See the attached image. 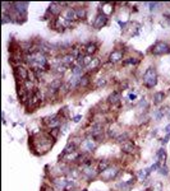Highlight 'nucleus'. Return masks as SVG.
<instances>
[{"label": "nucleus", "mask_w": 170, "mask_h": 191, "mask_svg": "<svg viewBox=\"0 0 170 191\" xmlns=\"http://www.w3.org/2000/svg\"><path fill=\"white\" fill-rule=\"evenodd\" d=\"M54 141H55V139L49 133H39L37 135H33L32 140L29 139V144L32 143V150L35 153L36 150H39L37 154L42 156L51 149L54 145Z\"/></svg>", "instance_id": "nucleus-1"}, {"label": "nucleus", "mask_w": 170, "mask_h": 191, "mask_svg": "<svg viewBox=\"0 0 170 191\" xmlns=\"http://www.w3.org/2000/svg\"><path fill=\"white\" fill-rule=\"evenodd\" d=\"M142 79H143V85L146 88H148V89L154 88L157 84V73H156L155 68H148V69L144 71Z\"/></svg>", "instance_id": "nucleus-2"}, {"label": "nucleus", "mask_w": 170, "mask_h": 191, "mask_svg": "<svg viewBox=\"0 0 170 191\" xmlns=\"http://www.w3.org/2000/svg\"><path fill=\"white\" fill-rule=\"evenodd\" d=\"M120 172H121V171H120V168H119V166L113 164V166H110V167H109L107 170H105L104 172H101L100 177H101L105 182H109V181H113V180H118Z\"/></svg>", "instance_id": "nucleus-3"}, {"label": "nucleus", "mask_w": 170, "mask_h": 191, "mask_svg": "<svg viewBox=\"0 0 170 191\" xmlns=\"http://www.w3.org/2000/svg\"><path fill=\"white\" fill-rule=\"evenodd\" d=\"M42 122L45 124V126L47 129H58V127H62L63 125V119L60 117V116L58 114L55 115H50V116H46V117H44V120H42Z\"/></svg>", "instance_id": "nucleus-4"}, {"label": "nucleus", "mask_w": 170, "mask_h": 191, "mask_svg": "<svg viewBox=\"0 0 170 191\" xmlns=\"http://www.w3.org/2000/svg\"><path fill=\"white\" fill-rule=\"evenodd\" d=\"M151 54L152 55H168V54H170V45L165 41H157L151 47Z\"/></svg>", "instance_id": "nucleus-5"}, {"label": "nucleus", "mask_w": 170, "mask_h": 191, "mask_svg": "<svg viewBox=\"0 0 170 191\" xmlns=\"http://www.w3.org/2000/svg\"><path fill=\"white\" fill-rule=\"evenodd\" d=\"M97 145H99V143H97L93 138L87 137L86 139L82 141V144H81L82 153H91V152H93V150H96Z\"/></svg>", "instance_id": "nucleus-6"}, {"label": "nucleus", "mask_w": 170, "mask_h": 191, "mask_svg": "<svg viewBox=\"0 0 170 191\" xmlns=\"http://www.w3.org/2000/svg\"><path fill=\"white\" fill-rule=\"evenodd\" d=\"M82 170V175L83 177L86 178V180L91 181V180H95L96 177H99L100 176V172L97 168H95L93 166H91V167H81Z\"/></svg>", "instance_id": "nucleus-7"}, {"label": "nucleus", "mask_w": 170, "mask_h": 191, "mask_svg": "<svg viewBox=\"0 0 170 191\" xmlns=\"http://www.w3.org/2000/svg\"><path fill=\"white\" fill-rule=\"evenodd\" d=\"M28 71L29 69H26L23 65H19V66H17L14 68V77L17 79V82H26L27 79H28Z\"/></svg>", "instance_id": "nucleus-8"}, {"label": "nucleus", "mask_w": 170, "mask_h": 191, "mask_svg": "<svg viewBox=\"0 0 170 191\" xmlns=\"http://www.w3.org/2000/svg\"><path fill=\"white\" fill-rule=\"evenodd\" d=\"M123 59H124V50H120V48H115L109 55V63L110 64H118Z\"/></svg>", "instance_id": "nucleus-9"}, {"label": "nucleus", "mask_w": 170, "mask_h": 191, "mask_svg": "<svg viewBox=\"0 0 170 191\" xmlns=\"http://www.w3.org/2000/svg\"><path fill=\"white\" fill-rule=\"evenodd\" d=\"M120 148H121V152L127 153V154H129V156H133L134 153H137V147L131 140H127L124 143H121Z\"/></svg>", "instance_id": "nucleus-10"}, {"label": "nucleus", "mask_w": 170, "mask_h": 191, "mask_svg": "<svg viewBox=\"0 0 170 191\" xmlns=\"http://www.w3.org/2000/svg\"><path fill=\"white\" fill-rule=\"evenodd\" d=\"M106 23H107V15L102 14V13H99V14L96 15L95 21L92 23V26H93L95 29H101L102 27L106 26Z\"/></svg>", "instance_id": "nucleus-11"}, {"label": "nucleus", "mask_w": 170, "mask_h": 191, "mask_svg": "<svg viewBox=\"0 0 170 191\" xmlns=\"http://www.w3.org/2000/svg\"><path fill=\"white\" fill-rule=\"evenodd\" d=\"M134 183H136V177L131 178L128 181H119L117 183V189L119 191H131L132 187L134 186Z\"/></svg>", "instance_id": "nucleus-12"}, {"label": "nucleus", "mask_w": 170, "mask_h": 191, "mask_svg": "<svg viewBox=\"0 0 170 191\" xmlns=\"http://www.w3.org/2000/svg\"><path fill=\"white\" fill-rule=\"evenodd\" d=\"M62 17L64 18V19L69 21V22H74V21L78 19V18H77V13H76V9L74 8H70V7L64 8L63 13H62Z\"/></svg>", "instance_id": "nucleus-13"}, {"label": "nucleus", "mask_w": 170, "mask_h": 191, "mask_svg": "<svg viewBox=\"0 0 170 191\" xmlns=\"http://www.w3.org/2000/svg\"><path fill=\"white\" fill-rule=\"evenodd\" d=\"M76 61H77V59L73 56L72 54H66V55H64V56L59 60V63L62 64V65H64L65 68H70V66H74Z\"/></svg>", "instance_id": "nucleus-14"}, {"label": "nucleus", "mask_w": 170, "mask_h": 191, "mask_svg": "<svg viewBox=\"0 0 170 191\" xmlns=\"http://www.w3.org/2000/svg\"><path fill=\"white\" fill-rule=\"evenodd\" d=\"M100 66H101V60H100L99 58H93L92 61L90 63V65L86 68V71H87L88 74L95 73L96 70H99V69H100Z\"/></svg>", "instance_id": "nucleus-15"}, {"label": "nucleus", "mask_w": 170, "mask_h": 191, "mask_svg": "<svg viewBox=\"0 0 170 191\" xmlns=\"http://www.w3.org/2000/svg\"><path fill=\"white\" fill-rule=\"evenodd\" d=\"M120 100H121V94H120V92L119 91H115V92H113V93L107 97V103L109 104H118L119 102H120Z\"/></svg>", "instance_id": "nucleus-16"}, {"label": "nucleus", "mask_w": 170, "mask_h": 191, "mask_svg": "<svg viewBox=\"0 0 170 191\" xmlns=\"http://www.w3.org/2000/svg\"><path fill=\"white\" fill-rule=\"evenodd\" d=\"M83 51H84V55H90V56H92V55L97 51V45L95 42H90L87 44L86 46L83 47Z\"/></svg>", "instance_id": "nucleus-17"}, {"label": "nucleus", "mask_w": 170, "mask_h": 191, "mask_svg": "<svg viewBox=\"0 0 170 191\" xmlns=\"http://www.w3.org/2000/svg\"><path fill=\"white\" fill-rule=\"evenodd\" d=\"M111 166V162H110V159H101V161L97 162V170H99V172L101 173V172H104L105 170H107L109 167Z\"/></svg>", "instance_id": "nucleus-18"}, {"label": "nucleus", "mask_w": 170, "mask_h": 191, "mask_svg": "<svg viewBox=\"0 0 170 191\" xmlns=\"http://www.w3.org/2000/svg\"><path fill=\"white\" fill-rule=\"evenodd\" d=\"M150 173H151L150 168H146V170H141V171H138V173H137L138 181H139V182H144V181H146V178L148 177V175H150Z\"/></svg>", "instance_id": "nucleus-19"}, {"label": "nucleus", "mask_w": 170, "mask_h": 191, "mask_svg": "<svg viewBox=\"0 0 170 191\" xmlns=\"http://www.w3.org/2000/svg\"><path fill=\"white\" fill-rule=\"evenodd\" d=\"M90 83H91V74L86 73V74H84V75L81 78L80 88H86V87H88V85H90Z\"/></svg>", "instance_id": "nucleus-20"}, {"label": "nucleus", "mask_w": 170, "mask_h": 191, "mask_svg": "<svg viewBox=\"0 0 170 191\" xmlns=\"http://www.w3.org/2000/svg\"><path fill=\"white\" fill-rule=\"evenodd\" d=\"M164 115H168V108H159L154 112V119L156 121H160L164 117Z\"/></svg>", "instance_id": "nucleus-21"}, {"label": "nucleus", "mask_w": 170, "mask_h": 191, "mask_svg": "<svg viewBox=\"0 0 170 191\" xmlns=\"http://www.w3.org/2000/svg\"><path fill=\"white\" fill-rule=\"evenodd\" d=\"M164 98H165V93H164V92H155L154 97H152L154 104H160L164 101Z\"/></svg>", "instance_id": "nucleus-22"}, {"label": "nucleus", "mask_w": 170, "mask_h": 191, "mask_svg": "<svg viewBox=\"0 0 170 191\" xmlns=\"http://www.w3.org/2000/svg\"><path fill=\"white\" fill-rule=\"evenodd\" d=\"M74 9H76V13H77V18H78V19H84V18L87 17L86 8L78 7V8H74Z\"/></svg>", "instance_id": "nucleus-23"}, {"label": "nucleus", "mask_w": 170, "mask_h": 191, "mask_svg": "<svg viewBox=\"0 0 170 191\" xmlns=\"http://www.w3.org/2000/svg\"><path fill=\"white\" fill-rule=\"evenodd\" d=\"M156 157H157V159H159L157 162H160V163H161V162H165V161H166V150L164 149V148H161V149L157 150Z\"/></svg>", "instance_id": "nucleus-24"}, {"label": "nucleus", "mask_w": 170, "mask_h": 191, "mask_svg": "<svg viewBox=\"0 0 170 191\" xmlns=\"http://www.w3.org/2000/svg\"><path fill=\"white\" fill-rule=\"evenodd\" d=\"M139 61H141V59H138V58H128L125 61H124V65H137L139 64Z\"/></svg>", "instance_id": "nucleus-25"}, {"label": "nucleus", "mask_w": 170, "mask_h": 191, "mask_svg": "<svg viewBox=\"0 0 170 191\" xmlns=\"http://www.w3.org/2000/svg\"><path fill=\"white\" fill-rule=\"evenodd\" d=\"M107 84V79L106 78H99V79H97V81H96V83H95V87L96 88H101V87H105V85Z\"/></svg>", "instance_id": "nucleus-26"}, {"label": "nucleus", "mask_w": 170, "mask_h": 191, "mask_svg": "<svg viewBox=\"0 0 170 191\" xmlns=\"http://www.w3.org/2000/svg\"><path fill=\"white\" fill-rule=\"evenodd\" d=\"M60 133H62V130H60V127H58V129H51L50 131H49V134L51 135V137L54 138V139H58L59 138V135H60Z\"/></svg>", "instance_id": "nucleus-27"}, {"label": "nucleus", "mask_w": 170, "mask_h": 191, "mask_svg": "<svg viewBox=\"0 0 170 191\" xmlns=\"http://www.w3.org/2000/svg\"><path fill=\"white\" fill-rule=\"evenodd\" d=\"M159 173L162 175V176H168V175H169V168H168V166H166L165 163L159 167Z\"/></svg>", "instance_id": "nucleus-28"}, {"label": "nucleus", "mask_w": 170, "mask_h": 191, "mask_svg": "<svg viewBox=\"0 0 170 191\" xmlns=\"http://www.w3.org/2000/svg\"><path fill=\"white\" fill-rule=\"evenodd\" d=\"M68 112H69L68 107H64V108H62V110L59 111V112H58V115H59L62 119H66V117H68Z\"/></svg>", "instance_id": "nucleus-29"}, {"label": "nucleus", "mask_w": 170, "mask_h": 191, "mask_svg": "<svg viewBox=\"0 0 170 191\" xmlns=\"http://www.w3.org/2000/svg\"><path fill=\"white\" fill-rule=\"evenodd\" d=\"M148 5H150V10H151V12H155V10L157 9L156 7H159L160 4H159V3H150Z\"/></svg>", "instance_id": "nucleus-30"}, {"label": "nucleus", "mask_w": 170, "mask_h": 191, "mask_svg": "<svg viewBox=\"0 0 170 191\" xmlns=\"http://www.w3.org/2000/svg\"><path fill=\"white\" fill-rule=\"evenodd\" d=\"M81 119H82V116H81V115H77L76 117H73L72 120H73V122H80V121H81Z\"/></svg>", "instance_id": "nucleus-31"}, {"label": "nucleus", "mask_w": 170, "mask_h": 191, "mask_svg": "<svg viewBox=\"0 0 170 191\" xmlns=\"http://www.w3.org/2000/svg\"><path fill=\"white\" fill-rule=\"evenodd\" d=\"M169 138H170V135H165V138H164V139L161 140V143H162L164 145H165V144L168 143V141H169Z\"/></svg>", "instance_id": "nucleus-32"}, {"label": "nucleus", "mask_w": 170, "mask_h": 191, "mask_svg": "<svg viewBox=\"0 0 170 191\" xmlns=\"http://www.w3.org/2000/svg\"><path fill=\"white\" fill-rule=\"evenodd\" d=\"M128 98H129L131 101H134L136 98H137V94H129V96H128Z\"/></svg>", "instance_id": "nucleus-33"}, {"label": "nucleus", "mask_w": 170, "mask_h": 191, "mask_svg": "<svg viewBox=\"0 0 170 191\" xmlns=\"http://www.w3.org/2000/svg\"><path fill=\"white\" fill-rule=\"evenodd\" d=\"M165 134H166V135H170V124L165 127Z\"/></svg>", "instance_id": "nucleus-34"}, {"label": "nucleus", "mask_w": 170, "mask_h": 191, "mask_svg": "<svg viewBox=\"0 0 170 191\" xmlns=\"http://www.w3.org/2000/svg\"><path fill=\"white\" fill-rule=\"evenodd\" d=\"M146 191H155V190H154V189H147Z\"/></svg>", "instance_id": "nucleus-35"}, {"label": "nucleus", "mask_w": 170, "mask_h": 191, "mask_svg": "<svg viewBox=\"0 0 170 191\" xmlns=\"http://www.w3.org/2000/svg\"><path fill=\"white\" fill-rule=\"evenodd\" d=\"M168 116H170V110H168Z\"/></svg>", "instance_id": "nucleus-36"}]
</instances>
